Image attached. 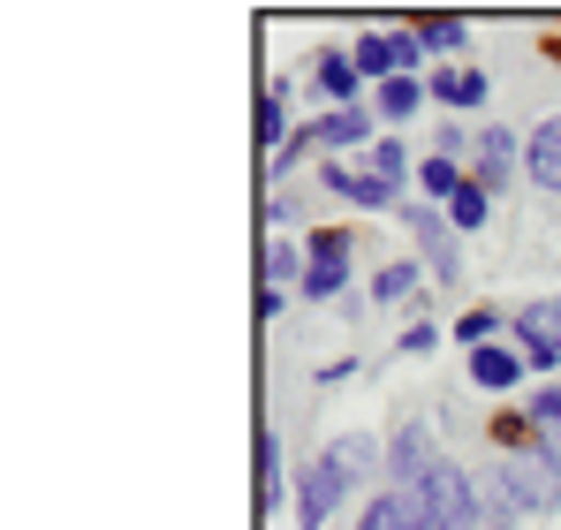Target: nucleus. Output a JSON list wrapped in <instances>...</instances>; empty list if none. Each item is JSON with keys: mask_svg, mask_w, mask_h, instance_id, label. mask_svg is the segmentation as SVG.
I'll use <instances>...</instances> for the list:
<instances>
[{"mask_svg": "<svg viewBox=\"0 0 561 530\" xmlns=\"http://www.w3.org/2000/svg\"><path fill=\"white\" fill-rule=\"evenodd\" d=\"M493 493H501L508 516H547V508H561V462H547L539 447L531 454H508L501 477H493Z\"/></svg>", "mask_w": 561, "mask_h": 530, "instance_id": "f257e3e1", "label": "nucleus"}, {"mask_svg": "<svg viewBox=\"0 0 561 530\" xmlns=\"http://www.w3.org/2000/svg\"><path fill=\"white\" fill-rule=\"evenodd\" d=\"M417 508H425V523L433 530H478V485H470V470L456 462H433V477L417 485Z\"/></svg>", "mask_w": 561, "mask_h": 530, "instance_id": "f03ea898", "label": "nucleus"}, {"mask_svg": "<svg viewBox=\"0 0 561 530\" xmlns=\"http://www.w3.org/2000/svg\"><path fill=\"white\" fill-rule=\"evenodd\" d=\"M350 61H357V77H417V61H425V38L417 31H365L357 46H350Z\"/></svg>", "mask_w": 561, "mask_h": 530, "instance_id": "7ed1b4c3", "label": "nucleus"}, {"mask_svg": "<svg viewBox=\"0 0 561 530\" xmlns=\"http://www.w3.org/2000/svg\"><path fill=\"white\" fill-rule=\"evenodd\" d=\"M350 243H357L350 228H319V235L304 243V265H311V273H304V296H342V280H350Z\"/></svg>", "mask_w": 561, "mask_h": 530, "instance_id": "20e7f679", "label": "nucleus"}, {"mask_svg": "<svg viewBox=\"0 0 561 530\" xmlns=\"http://www.w3.org/2000/svg\"><path fill=\"white\" fill-rule=\"evenodd\" d=\"M402 220H410L417 251H425V265H433V280H448V288H456V220H448V212H433V205H402Z\"/></svg>", "mask_w": 561, "mask_h": 530, "instance_id": "39448f33", "label": "nucleus"}, {"mask_svg": "<svg viewBox=\"0 0 561 530\" xmlns=\"http://www.w3.org/2000/svg\"><path fill=\"white\" fill-rule=\"evenodd\" d=\"M433 462H440V454H433V433H425V425H402V433H394V447H387L394 493H417V485L433 477Z\"/></svg>", "mask_w": 561, "mask_h": 530, "instance_id": "423d86ee", "label": "nucleus"}, {"mask_svg": "<svg viewBox=\"0 0 561 530\" xmlns=\"http://www.w3.org/2000/svg\"><path fill=\"white\" fill-rule=\"evenodd\" d=\"M516 342H524V356L539 371H554L561 364V303H524L516 311Z\"/></svg>", "mask_w": 561, "mask_h": 530, "instance_id": "0eeeda50", "label": "nucleus"}, {"mask_svg": "<svg viewBox=\"0 0 561 530\" xmlns=\"http://www.w3.org/2000/svg\"><path fill=\"white\" fill-rule=\"evenodd\" d=\"M342 493H350V477H334L327 462H311V470H304V493H296V516H304V530H327V516L342 508Z\"/></svg>", "mask_w": 561, "mask_h": 530, "instance_id": "6e6552de", "label": "nucleus"}, {"mask_svg": "<svg viewBox=\"0 0 561 530\" xmlns=\"http://www.w3.org/2000/svg\"><path fill=\"white\" fill-rule=\"evenodd\" d=\"M470 182H478L485 197L516 182V137H508V129H485V137H478V175Z\"/></svg>", "mask_w": 561, "mask_h": 530, "instance_id": "1a4fd4ad", "label": "nucleus"}, {"mask_svg": "<svg viewBox=\"0 0 561 530\" xmlns=\"http://www.w3.org/2000/svg\"><path fill=\"white\" fill-rule=\"evenodd\" d=\"M524 364H531V356H516V349H501V342H485V349H470V379H478L485 394H508V387L524 379Z\"/></svg>", "mask_w": 561, "mask_h": 530, "instance_id": "9d476101", "label": "nucleus"}, {"mask_svg": "<svg viewBox=\"0 0 561 530\" xmlns=\"http://www.w3.org/2000/svg\"><path fill=\"white\" fill-rule=\"evenodd\" d=\"M524 168H531V182H539V189H561V114H547V122L531 129Z\"/></svg>", "mask_w": 561, "mask_h": 530, "instance_id": "9b49d317", "label": "nucleus"}, {"mask_svg": "<svg viewBox=\"0 0 561 530\" xmlns=\"http://www.w3.org/2000/svg\"><path fill=\"white\" fill-rule=\"evenodd\" d=\"M357 530H433V523H425L417 493H379V500H365V516H357Z\"/></svg>", "mask_w": 561, "mask_h": 530, "instance_id": "f8f14e48", "label": "nucleus"}, {"mask_svg": "<svg viewBox=\"0 0 561 530\" xmlns=\"http://www.w3.org/2000/svg\"><path fill=\"white\" fill-rule=\"evenodd\" d=\"M327 189H334V197H350V205H365V212L394 205V182H379L373 168H327Z\"/></svg>", "mask_w": 561, "mask_h": 530, "instance_id": "ddd939ff", "label": "nucleus"}, {"mask_svg": "<svg viewBox=\"0 0 561 530\" xmlns=\"http://www.w3.org/2000/svg\"><path fill=\"white\" fill-rule=\"evenodd\" d=\"M311 137H319L327 152H350V145H365V137H373V106H334Z\"/></svg>", "mask_w": 561, "mask_h": 530, "instance_id": "4468645a", "label": "nucleus"}, {"mask_svg": "<svg viewBox=\"0 0 561 530\" xmlns=\"http://www.w3.org/2000/svg\"><path fill=\"white\" fill-rule=\"evenodd\" d=\"M319 462H327V470H334V477H350V485H357V477H365V470H373V462H379V447L365 440V433H342V440L327 447V454H319Z\"/></svg>", "mask_w": 561, "mask_h": 530, "instance_id": "2eb2a0df", "label": "nucleus"}, {"mask_svg": "<svg viewBox=\"0 0 561 530\" xmlns=\"http://www.w3.org/2000/svg\"><path fill=\"white\" fill-rule=\"evenodd\" d=\"M425 91H433L440 106H485V77H478V69H440Z\"/></svg>", "mask_w": 561, "mask_h": 530, "instance_id": "dca6fc26", "label": "nucleus"}, {"mask_svg": "<svg viewBox=\"0 0 561 530\" xmlns=\"http://www.w3.org/2000/svg\"><path fill=\"white\" fill-rule=\"evenodd\" d=\"M280 485H288V477H280V440H274V425H266V433H259V508H266V516L280 508Z\"/></svg>", "mask_w": 561, "mask_h": 530, "instance_id": "f3484780", "label": "nucleus"}, {"mask_svg": "<svg viewBox=\"0 0 561 530\" xmlns=\"http://www.w3.org/2000/svg\"><path fill=\"white\" fill-rule=\"evenodd\" d=\"M410 31H417V38H425L433 54H463V38H470V23H463V15H417Z\"/></svg>", "mask_w": 561, "mask_h": 530, "instance_id": "a211bd4d", "label": "nucleus"}, {"mask_svg": "<svg viewBox=\"0 0 561 530\" xmlns=\"http://www.w3.org/2000/svg\"><path fill=\"white\" fill-rule=\"evenodd\" d=\"M319 91H327L334 106H357V61H350V54H327V61H319Z\"/></svg>", "mask_w": 561, "mask_h": 530, "instance_id": "6ab92c4d", "label": "nucleus"}, {"mask_svg": "<svg viewBox=\"0 0 561 530\" xmlns=\"http://www.w3.org/2000/svg\"><path fill=\"white\" fill-rule=\"evenodd\" d=\"M425 99H433V91L417 84V77H387V84H379V106H373V114H394V122H402V114H417Z\"/></svg>", "mask_w": 561, "mask_h": 530, "instance_id": "aec40b11", "label": "nucleus"}, {"mask_svg": "<svg viewBox=\"0 0 561 530\" xmlns=\"http://www.w3.org/2000/svg\"><path fill=\"white\" fill-rule=\"evenodd\" d=\"M417 182H425V197H440V205H448V197H456V189H463V168H456V160H440V152H433V160H425V168H417Z\"/></svg>", "mask_w": 561, "mask_h": 530, "instance_id": "412c9836", "label": "nucleus"}, {"mask_svg": "<svg viewBox=\"0 0 561 530\" xmlns=\"http://www.w3.org/2000/svg\"><path fill=\"white\" fill-rule=\"evenodd\" d=\"M280 137H288V91H266V99H259V145H266V152H274Z\"/></svg>", "mask_w": 561, "mask_h": 530, "instance_id": "4be33fe9", "label": "nucleus"}, {"mask_svg": "<svg viewBox=\"0 0 561 530\" xmlns=\"http://www.w3.org/2000/svg\"><path fill=\"white\" fill-rule=\"evenodd\" d=\"M410 288H417V265H402V258L373 273V296H379V303H410Z\"/></svg>", "mask_w": 561, "mask_h": 530, "instance_id": "5701e85b", "label": "nucleus"}, {"mask_svg": "<svg viewBox=\"0 0 561 530\" xmlns=\"http://www.w3.org/2000/svg\"><path fill=\"white\" fill-rule=\"evenodd\" d=\"M373 175H379V182H394V189H402V182L417 175V168H410V152H402L394 137H379V145H373Z\"/></svg>", "mask_w": 561, "mask_h": 530, "instance_id": "b1692460", "label": "nucleus"}, {"mask_svg": "<svg viewBox=\"0 0 561 530\" xmlns=\"http://www.w3.org/2000/svg\"><path fill=\"white\" fill-rule=\"evenodd\" d=\"M485 205H493V197H485V189H478V182H463V189H456V197H448V205H440V212H448V220H456V228H478V220H485Z\"/></svg>", "mask_w": 561, "mask_h": 530, "instance_id": "393cba45", "label": "nucleus"}, {"mask_svg": "<svg viewBox=\"0 0 561 530\" xmlns=\"http://www.w3.org/2000/svg\"><path fill=\"white\" fill-rule=\"evenodd\" d=\"M531 425H539V433H561V387H539V394H531Z\"/></svg>", "mask_w": 561, "mask_h": 530, "instance_id": "a878e982", "label": "nucleus"}, {"mask_svg": "<svg viewBox=\"0 0 561 530\" xmlns=\"http://www.w3.org/2000/svg\"><path fill=\"white\" fill-rule=\"evenodd\" d=\"M485 334H493V311H463L456 319V342H470V349H485Z\"/></svg>", "mask_w": 561, "mask_h": 530, "instance_id": "bb28decb", "label": "nucleus"}, {"mask_svg": "<svg viewBox=\"0 0 561 530\" xmlns=\"http://www.w3.org/2000/svg\"><path fill=\"white\" fill-rule=\"evenodd\" d=\"M288 273H311V265L296 258L288 243H274V251H266V280H288Z\"/></svg>", "mask_w": 561, "mask_h": 530, "instance_id": "cd10ccee", "label": "nucleus"}, {"mask_svg": "<svg viewBox=\"0 0 561 530\" xmlns=\"http://www.w3.org/2000/svg\"><path fill=\"white\" fill-rule=\"evenodd\" d=\"M280 303H288V296H280V280H259V319H280Z\"/></svg>", "mask_w": 561, "mask_h": 530, "instance_id": "c85d7f7f", "label": "nucleus"}, {"mask_svg": "<svg viewBox=\"0 0 561 530\" xmlns=\"http://www.w3.org/2000/svg\"><path fill=\"white\" fill-rule=\"evenodd\" d=\"M478 530H516V516H508L501 500H485V508H478Z\"/></svg>", "mask_w": 561, "mask_h": 530, "instance_id": "c756f323", "label": "nucleus"}]
</instances>
